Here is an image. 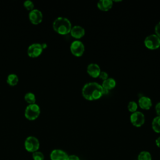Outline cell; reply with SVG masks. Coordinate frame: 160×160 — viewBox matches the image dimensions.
I'll return each mask as SVG.
<instances>
[{"instance_id":"7402d4cb","label":"cell","mask_w":160,"mask_h":160,"mask_svg":"<svg viewBox=\"0 0 160 160\" xmlns=\"http://www.w3.org/2000/svg\"><path fill=\"white\" fill-rule=\"evenodd\" d=\"M24 6L29 11L32 10L34 9V3L31 0H26L24 2Z\"/></svg>"},{"instance_id":"603a6c76","label":"cell","mask_w":160,"mask_h":160,"mask_svg":"<svg viewBox=\"0 0 160 160\" xmlns=\"http://www.w3.org/2000/svg\"><path fill=\"white\" fill-rule=\"evenodd\" d=\"M154 31H155V34L160 38V21L156 24L154 28Z\"/></svg>"},{"instance_id":"e0dca14e","label":"cell","mask_w":160,"mask_h":160,"mask_svg":"<svg viewBox=\"0 0 160 160\" xmlns=\"http://www.w3.org/2000/svg\"><path fill=\"white\" fill-rule=\"evenodd\" d=\"M18 76L14 74V73H11L9 74L8 77H7V82L10 85V86H15L17 84L18 82Z\"/></svg>"},{"instance_id":"6da1fadb","label":"cell","mask_w":160,"mask_h":160,"mask_svg":"<svg viewBox=\"0 0 160 160\" xmlns=\"http://www.w3.org/2000/svg\"><path fill=\"white\" fill-rule=\"evenodd\" d=\"M82 95L86 100H97L103 95V88L96 82H88L82 88Z\"/></svg>"},{"instance_id":"8fae6325","label":"cell","mask_w":160,"mask_h":160,"mask_svg":"<svg viewBox=\"0 0 160 160\" xmlns=\"http://www.w3.org/2000/svg\"><path fill=\"white\" fill-rule=\"evenodd\" d=\"M101 71L99 66L96 63H90L87 66V72L92 78H96L99 77Z\"/></svg>"},{"instance_id":"5bb4252c","label":"cell","mask_w":160,"mask_h":160,"mask_svg":"<svg viewBox=\"0 0 160 160\" xmlns=\"http://www.w3.org/2000/svg\"><path fill=\"white\" fill-rule=\"evenodd\" d=\"M113 5V1L112 0H100L97 3L98 8L102 11H109Z\"/></svg>"},{"instance_id":"d6986e66","label":"cell","mask_w":160,"mask_h":160,"mask_svg":"<svg viewBox=\"0 0 160 160\" xmlns=\"http://www.w3.org/2000/svg\"><path fill=\"white\" fill-rule=\"evenodd\" d=\"M25 101L28 102L29 104H32L35 103L36 102V96L35 94L33 92H28L25 94L24 97Z\"/></svg>"},{"instance_id":"5b68a950","label":"cell","mask_w":160,"mask_h":160,"mask_svg":"<svg viewBox=\"0 0 160 160\" xmlns=\"http://www.w3.org/2000/svg\"><path fill=\"white\" fill-rule=\"evenodd\" d=\"M145 46L149 49H156L160 46V38L155 34H152L146 36L144 40Z\"/></svg>"},{"instance_id":"4316f807","label":"cell","mask_w":160,"mask_h":160,"mask_svg":"<svg viewBox=\"0 0 160 160\" xmlns=\"http://www.w3.org/2000/svg\"><path fill=\"white\" fill-rule=\"evenodd\" d=\"M155 142H156V146H157L158 148H160V136H159V137L156 139Z\"/></svg>"},{"instance_id":"8992f818","label":"cell","mask_w":160,"mask_h":160,"mask_svg":"<svg viewBox=\"0 0 160 160\" xmlns=\"http://www.w3.org/2000/svg\"><path fill=\"white\" fill-rule=\"evenodd\" d=\"M84 49L85 48L83 42L79 40L73 41L70 45V51L71 53L76 57L81 56L84 52Z\"/></svg>"},{"instance_id":"52a82bcc","label":"cell","mask_w":160,"mask_h":160,"mask_svg":"<svg viewBox=\"0 0 160 160\" xmlns=\"http://www.w3.org/2000/svg\"><path fill=\"white\" fill-rule=\"evenodd\" d=\"M130 121L131 124L137 128L142 126L145 122L144 114L139 111L132 112L130 116Z\"/></svg>"},{"instance_id":"44dd1931","label":"cell","mask_w":160,"mask_h":160,"mask_svg":"<svg viewBox=\"0 0 160 160\" xmlns=\"http://www.w3.org/2000/svg\"><path fill=\"white\" fill-rule=\"evenodd\" d=\"M32 157L33 160H44V156L43 153L38 151L32 152Z\"/></svg>"},{"instance_id":"9c48e42d","label":"cell","mask_w":160,"mask_h":160,"mask_svg":"<svg viewBox=\"0 0 160 160\" xmlns=\"http://www.w3.org/2000/svg\"><path fill=\"white\" fill-rule=\"evenodd\" d=\"M42 13L38 9H33L29 12V19L34 24H38L42 20Z\"/></svg>"},{"instance_id":"3957f363","label":"cell","mask_w":160,"mask_h":160,"mask_svg":"<svg viewBox=\"0 0 160 160\" xmlns=\"http://www.w3.org/2000/svg\"><path fill=\"white\" fill-rule=\"evenodd\" d=\"M40 112V107L38 104H29L25 108L24 116L29 120H34L39 116Z\"/></svg>"},{"instance_id":"277c9868","label":"cell","mask_w":160,"mask_h":160,"mask_svg":"<svg viewBox=\"0 0 160 160\" xmlns=\"http://www.w3.org/2000/svg\"><path fill=\"white\" fill-rule=\"evenodd\" d=\"M39 141L37 138L33 136H29L26 138L24 141V148L29 152L37 151L39 148Z\"/></svg>"},{"instance_id":"9a60e30c","label":"cell","mask_w":160,"mask_h":160,"mask_svg":"<svg viewBox=\"0 0 160 160\" xmlns=\"http://www.w3.org/2000/svg\"><path fill=\"white\" fill-rule=\"evenodd\" d=\"M116 82L114 78H108V79L102 81L101 86L104 89L109 91L110 89H113L116 86Z\"/></svg>"},{"instance_id":"ffe728a7","label":"cell","mask_w":160,"mask_h":160,"mask_svg":"<svg viewBox=\"0 0 160 160\" xmlns=\"http://www.w3.org/2000/svg\"><path fill=\"white\" fill-rule=\"evenodd\" d=\"M128 109L132 113L134 112H136L138 109V104H137V102L134 101H131L129 102V103L128 104Z\"/></svg>"},{"instance_id":"cb8c5ba5","label":"cell","mask_w":160,"mask_h":160,"mask_svg":"<svg viewBox=\"0 0 160 160\" xmlns=\"http://www.w3.org/2000/svg\"><path fill=\"white\" fill-rule=\"evenodd\" d=\"M99 78L101 79H102L103 81L106 80V79L108 78V72H106V71H101L99 75Z\"/></svg>"},{"instance_id":"ac0fdd59","label":"cell","mask_w":160,"mask_h":160,"mask_svg":"<svg viewBox=\"0 0 160 160\" xmlns=\"http://www.w3.org/2000/svg\"><path fill=\"white\" fill-rule=\"evenodd\" d=\"M138 160H152L151 154L148 151H142L138 154Z\"/></svg>"},{"instance_id":"7a4b0ae2","label":"cell","mask_w":160,"mask_h":160,"mask_svg":"<svg viewBox=\"0 0 160 160\" xmlns=\"http://www.w3.org/2000/svg\"><path fill=\"white\" fill-rule=\"evenodd\" d=\"M52 28L58 33L64 35L70 32L72 28L71 21L65 17H58L52 22Z\"/></svg>"},{"instance_id":"d4e9b609","label":"cell","mask_w":160,"mask_h":160,"mask_svg":"<svg viewBox=\"0 0 160 160\" xmlns=\"http://www.w3.org/2000/svg\"><path fill=\"white\" fill-rule=\"evenodd\" d=\"M155 111L158 116H160V102H158L155 106Z\"/></svg>"},{"instance_id":"ba28073f","label":"cell","mask_w":160,"mask_h":160,"mask_svg":"<svg viewBox=\"0 0 160 160\" xmlns=\"http://www.w3.org/2000/svg\"><path fill=\"white\" fill-rule=\"evenodd\" d=\"M43 48L42 44L35 42L29 45L28 48V54L31 58H36L39 56L42 52Z\"/></svg>"},{"instance_id":"4fadbf2b","label":"cell","mask_w":160,"mask_h":160,"mask_svg":"<svg viewBox=\"0 0 160 160\" xmlns=\"http://www.w3.org/2000/svg\"><path fill=\"white\" fill-rule=\"evenodd\" d=\"M138 104L141 109L148 110L152 106V101L149 97L142 96L139 99Z\"/></svg>"},{"instance_id":"30bf717a","label":"cell","mask_w":160,"mask_h":160,"mask_svg":"<svg viewBox=\"0 0 160 160\" xmlns=\"http://www.w3.org/2000/svg\"><path fill=\"white\" fill-rule=\"evenodd\" d=\"M68 155L63 150L55 149L50 154L51 160H68Z\"/></svg>"},{"instance_id":"7c38bea8","label":"cell","mask_w":160,"mask_h":160,"mask_svg":"<svg viewBox=\"0 0 160 160\" xmlns=\"http://www.w3.org/2000/svg\"><path fill=\"white\" fill-rule=\"evenodd\" d=\"M70 33L73 38L76 39H80L84 36L85 29L81 26L75 25L74 26H72Z\"/></svg>"},{"instance_id":"2e32d148","label":"cell","mask_w":160,"mask_h":160,"mask_svg":"<svg viewBox=\"0 0 160 160\" xmlns=\"http://www.w3.org/2000/svg\"><path fill=\"white\" fill-rule=\"evenodd\" d=\"M152 128L154 132L160 133V116H157L152 119Z\"/></svg>"},{"instance_id":"484cf974","label":"cell","mask_w":160,"mask_h":160,"mask_svg":"<svg viewBox=\"0 0 160 160\" xmlns=\"http://www.w3.org/2000/svg\"><path fill=\"white\" fill-rule=\"evenodd\" d=\"M68 160H80L79 158L76 155H70L68 156Z\"/></svg>"}]
</instances>
